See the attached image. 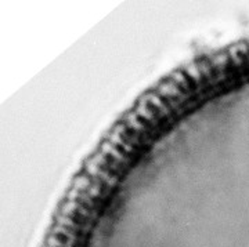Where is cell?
Listing matches in <instances>:
<instances>
[{
  "instance_id": "obj_3",
  "label": "cell",
  "mask_w": 249,
  "mask_h": 247,
  "mask_svg": "<svg viewBox=\"0 0 249 247\" xmlns=\"http://www.w3.org/2000/svg\"><path fill=\"white\" fill-rule=\"evenodd\" d=\"M73 186H75V189H78V191L86 192L90 186H91V180L86 176L76 177V178L73 180Z\"/></svg>"
},
{
  "instance_id": "obj_2",
  "label": "cell",
  "mask_w": 249,
  "mask_h": 247,
  "mask_svg": "<svg viewBox=\"0 0 249 247\" xmlns=\"http://www.w3.org/2000/svg\"><path fill=\"white\" fill-rule=\"evenodd\" d=\"M101 150H103V153H108V155H112V156H114V158H115V159L118 160L119 163H122L124 166H127V165L130 163L129 160L124 159V156H122V153H121L119 150L116 149L115 147H114V145H112L111 142H107V141L103 142V145H101Z\"/></svg>"
},
{
  "instance_id": "obj_1",
  "label": "cell",
  "mask_w": 249,
  "mask_h": 247,
  "mask_svg": "<svg viewBox=\"0 0 249 247\" xmlns=\"http://www.w3.org/2000/svg\"><path fill=\"white\" fill-rule=\"evenodd\" d=\"M86 168H88V171H89L91 176H94L96 178H98V180L104 181V182H107L109 186H114L116 182H118V178H119V177L112 176V174L107 173L106 170H103L98 165H96L93 160L86 162Z\"/></svg>"
}]
</instances>
